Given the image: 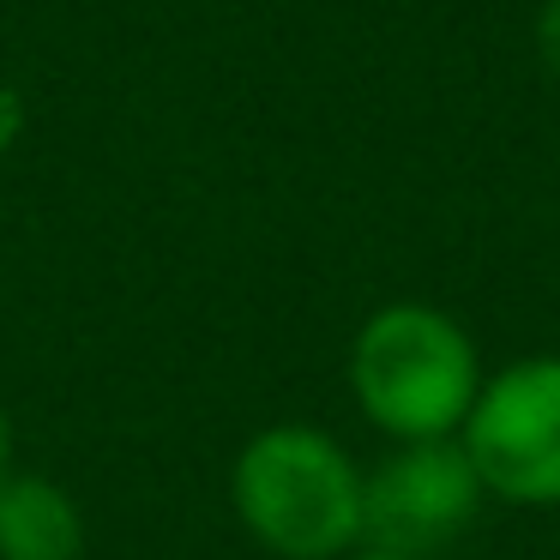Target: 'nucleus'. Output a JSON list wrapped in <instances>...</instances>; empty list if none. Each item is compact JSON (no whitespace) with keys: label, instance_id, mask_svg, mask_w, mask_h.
I'll list each match as a JSON object with an SVG mask.
<instances>
[{"label":"nucleus","instance_id":"obj_3","mask_svg":"<svg viewBox=\"0 0 560 560\" xmlns=\"http://www.w3.org/2000/svg\"><path fill=\"white\" fill-rule=\"evenodd\" d=\"M488 494L512 506H560V355H524L482 380L458 428Z\"/></svg>","mask_w":560,"mask_h":560},{"label":"nucleus","instance_id":"obj_1","mask_svg":"<svg viewBox=\"0 0 560 560\" xmlns=\"http://www.w3.org/2000/svg\"><path fill=\"white\" fill-rule=\"evenodd\" d=\"M230 512L271 560H343L362 548V464L314 422H271L235 452Z\"/></svg>","mask_w":560,"mask_h":560},{"label":"nucleus","instance_id":"obj_5","mask_svg":"<svg viewBox=\"0 0 560 560\" xmlns=\"http://www.w3.org/2000/svg\"><path fill=\"white\" fill-rule=\"evenodd\" d=\"M85 555V506L67 482L13 470L0 482V560H79Z\"/></svg>","mask_w":560,"mask_h":560},{"label":"nucleus","instance_id":"obj_2","mask_svg":"<svg viewBox=\"0 0 560 560\" xmlns=\"http://www.w3.org/2000/svg\"><path fill=\"white\" fill-rule=\"evenodd\" d=\"M350 398L380 434L398 440H458L482 355L476 338L434 302H386L350 338Z\"/></svg>","mask_w":560,"mask_h":560},{"label":"nucleus","instance_id":"obj_8","mask_svg":"<svg viewBox=\"0 0 560 560\" xmlns=\"http://www.w3.org/2000/svg\"><path fill=\"white\" fill-rule=\"evenodd\" d=\"M343 560H416V555H386V548H355V555H343Z\"/></svg>","mask_w":560,"mask_h":560},{"label":"nucleus","instance_id":"obj_4","mask_svg":"<svg viewBox=\"0 0 560 560\" xmlns=\"http://www.w3.org/2000/svg\"><path fill=\"white\" fill-rule=\"evenodd\" d=\"M488 488L458 440H398L362 470V548L434 560L476 524Z\"/></svg>","mask_w":560,"mask_h":560},{"label":"nucleus","instance_id":"obj_7","mask_svg":"<svg viewBox=\"0 0 560 560\" xmlns=\"http://www.w3.org/2000/svg\"><path fill=\"white\" fill-rule=\"evenodd\" d=\"M13 452H19V434H13V416H7V404H0V482H7V476L19 470Z\"/></svg>","mask_w":560,"mask_h":560},{"label":"nucleus","instance_id":"obj_6","mask_svg":"<svg viewBox=\"0 0 560 560\" xmlns=\"http://www.w3.org/2000/svg\"><path fill=\"white\" fill-rule=\"evenodd\" d=\"M536 49H542V67L560 79V0H542L536 13Z\"/></svg>","mask_w":560,"mask_h":560}]
</instances>
